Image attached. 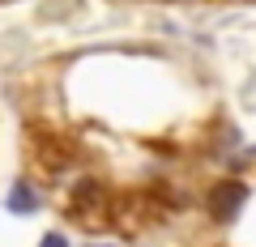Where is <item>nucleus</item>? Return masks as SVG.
I'll list each match as a JSON object with an SVG mask.
<instances>
[{
	"label": "nucleus",
	"instance_id": "nucleus-1",
	"mask_svg": "<svg viewBox=\"0 0 256 247\" xmlns=\"http://www.w3.org/2000/svg\"><path fill=\"white\" fill-rule=\"evenodd\" d=\"M244 201H248V188H244V183H235V179H226V183H218V188L210 192V201H205V205H210V213L218 222H230L239 209H244Z\"/></svg>",
	"mask_w": 256,
	"mask_h": 247
},
{
	"label": "nucleus",
	"instance_id": "nucleus-2",
	"mask_svg": "<svg viewBox=\"0 0 256 247\" xmlns=\"http://www.w3.org/2000/svg\"><path fill=\"white\" fill-rule=\"evenodd\" d=\"M13 209H18V213H26V209H34V196H30V188H26V183H18V188H13Z\"/></svg>",
	"mask_w": 256,
	"mask_h": 247
},
{
	"label": "nucleus",
	"instance_id": "nucleus-3",
	"mask_svg": "<svg viewBox=\"0 0 256 247\" xmlns=\"http://www.w3.org/2000/svg\"><path fill=\"white\" fill-rule=\"evenodd\" d=\"M38 247H68V239H64V235H47Z\"/></svg>",
	"mask_w": 256,
	"mask_h": 247
}]
</instances>
